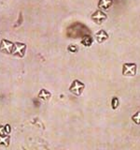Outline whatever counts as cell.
<instances>
[{"instance_id": "obj_1", "label": "cell", "mask_w": 140, "mask_h": 150, "mask_svg": "<svg viewBox=\"0 0 140 150\" xmlns=\"http://www.w3.org/2000/svg\"><path fill=\"white\" fill-rule=\"evenodd\" d=\"M84 88H85V84L82 82H80L79 80H74L69 87V91L75 96H80L84 90Z\"/></svg>"}, {"instance_id": "obj_2", "label": "cell", "mask_w": 140, "mask_h": 150, "mask_svg": "<svg viewBox=\"0 0 140 150\" xmlns=\"http://www.w3.org/2000/svg\"><path fill=\"white\" fill-rule=\"evenodd\" d=\"M14 47H15V43L7 40H2L0 42V51L4 54H11L13 53Z\"/></svg>"}, {"instance_id": "obj_3", "label": "cell", "mask_w": 140, "mask_h": 150, "mask_svg": "<svg viewBox=\"0 0 140 150\" xmlns=\"http://www.w3.org/2000/svg\"><path fill=\"white\" fill-rule=\"evenodd\" d=\"M136 69V65L134 63H125L123 66V74L124 76H134Z\"/></svg>"}, {"instance_id": "obj_4", "label": "cell", "mask_w": 140, "mask_h": 150, "mask_svg": "<svg viewBox=\"0 0 140 150\" xmlns=\"http://www.w3.org/2000/svg\"><path fill=\"white\" fill-rule=\"evenodd\" d=\"M26 51V45L24 43H21V42H15V47L13 50V55L17 56V57H23L25 54Z\"/></svg>"}, {"instance_id": "obj_5", "label": "cell", "mask_w": 140, "mask_h": 150, "mask_svg": "<svg viewBox=\"0 0 140 150\" xmlns=\"http://www.w3.org/2000/svg\"><path fill=\"white\" fill-rule=\"evenodd\" d=\"M92 21H94L97 23V25H100V23H103V21H105L106 19V15L103 11H97L92 15Z\"/></svg>"}, {"instance_id": "obj_6", "label": "cell", "mask_w": 140, "mask_h": 150, "mask_svg": "<svg viewBox=\"0 0 140 150\" xmlns=\"http://www.w3.org/2000/svg\"><path fill=\"white\" fill-rule=\"evenodd\" d=\"M108 39V35L105 30H99L95 34V40H97L98 43H103Z\"/></svg>"}, {"instance_id": "obj_7", "label": "cell", "mask_w": 140, "mask_h": 150, "mask_svg": "<svg viewBox=\"0 0 140 150\" xmlns=\"http://www.w3.org/2000/svg\"><path fill=\"white\" fill-rule=\"evenodd\" d=\"M37 97H38L40 100H44V101H46V100H50V97H51V94L47 90V89H41V90L39 91V93H38V95H37Z\"/></svg>"}, {"instance_id": "obj_8", "label": "cell", "mask_w": 140, "mask_h": 150, "mask_svg": "<svg viewBox=\"0 0 140 150\" xmlns=\"http://www.w3.org/2000/svg\"><path fill=\"white\" fill-rule=\"evenodd\" d=\"M9 140H10V137L8 134L0 135V146H8Z\"/></svg>"}, {"instance_id": "obj_9", "label": "cell", "mask_w": 140, "mask_h": 150, "mask_svg": "<svg viewBox=\"0 0 140 150\" xmlns=\"http://www.w3.org/2000/svg\"><path fill=\"white\" fill-rule=\"evenodd\" d=\"M112 5V0H100L98 7L101 9H107Z\"/></svg>"}, {"instance_id": "obj_10", "label": "cell", "mask_w": 140, "mask_h": 150, "mask_svg": "<svg viewBox=\"0 0 140 150\" xmlns=\"http://www.w3.org/2000/svg\"><path fill=\"white\" fill-rule=\"evenodd\" d=\"M92 42H93L92 38L91 36H89V35L84 36L82 38V40H81V44L84 45V46H86V47L91 46L92 44Z\"/></svg>"}, {"instance_id": "obj_11", "label": "cell", "mask_w": 140, "mask_h": 150, "mask_svg": "<svg viewBox=\"0 0 140 150\" xmlns=\"http://www.w3.org/2000/svg\"><path fill=\"white\" fill-rule=\"evenodd\" d=\"M10 126H9L8 124L7 125H5V126H2V125H0V135H2V134H9L10 133Z\"/></svg>"}, {"instance_id": "obj_12", "label": "cell", "mask_w": 140, "mask_h": 150, "mask_svg": "<svg viewBox=\"0 0 140 150\" xmlns=\"http://www.w3.org/2000/svg\"><path fill=\"white\" fill-rule=\"evenodd\" d=\"M120 105V101H119V98H112V100H111V107H112V109H117V108L119 107Z\"/></svg>"}, {"instance_id": "obj_13", "label": "cell", "mask_w": 140, "mask_h": 150, "mask_svg": "<svg viewBox=\"0 0 140 150\" xmlns=\"http://www.w3.org/2000/svg\"><path fill=\"white\" fill-rule=\"evenodd\" d=\"M132 120L136 125H140V112H135V114L132 116Z\"/></svg>"}, {"instance_id": "obj_14", "label": "cell", "mask_w": 140, "mask_h": 150, "mask_svg": "<svg viewBox=\"0 0 140 150\" xmlns=\"http://www.w3.org/2000/svg\"><path fill=\"white\" fill-rule=\"evenodd\" d=\"M67 50L70 52V53H77V52H78V46L75 45V44H70L68 46Z\"/></svg>"}]
</instances>
